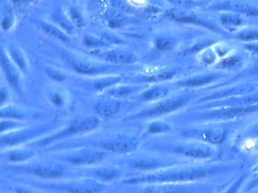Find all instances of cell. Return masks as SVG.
<instances>
[{
    "label": "cell",
    "instance_id": "6da1fadb",
    "mask_svg": "<svg viewBox=\"0 0 258 193\" xmlns=\"http://www.w3.org/2000/svg\"><path fill=\"white\" fill-rule=\"evenodd\" d=\"M218 171L216 167H189L162 169L153 173L124 178V185H149L156 183L181 184L211 176Z\"/></svg>",
    "mask_w": 258,
    "mask_h": 193
},
{
    "label": "cell",
    "instance_id": "7a4b0ae2",
    "mask_svg": "<svg viewBox=\"0 0 258 193\" xmlns=\"http://www.w3.org/2000/svg\"><path fill=\"white\" fill-rule=\"evenodd\" d=\"M44 186L61 193H102L107 188L106 184L91 178L50 182Z\"/></svg>",
    "mask_w": 258,
    "mask_h": 193
},
{
    "label": "cell",
    "instance_id": "3957f363",
    "mask_svg": "<svg viewBox=\"0 0 258 193\" xmlns=\"http://www.w3.org/2000/svg\"><path fill=\"white\" fill-rule=\"evenodd\" d=\"M16 173L32 175L43 179H58L64 175L66 167L61 163L42 162L34 164H19L10 166Z\"/></svg>",
    "mask_w": 258,
    "mask_h": 193
},
{
    "label": "cell",
    "instance_id": "277c9868",
    "mask_svg": "<svg viewBox=\"0 0 258 193\" xmlns=\"http://www.w3.org/2000/svg\"><path fill=\"white\" fill-rule=\"evenodd\" d=\"M99 123V119L96 116H88L84 119H75L62 131L40 140L39 142V145L42 146H49L51 143L66 138V137L76 135V134H81V133L89 132V131L95 129Z\"/></svg>",
    "mask_w": 258,
    "mask_h": 193
},
{
    "label": "cell",
    "instance_id": "5b68a950",
    "mask_svg": "<svg viewBox=\"0 0 258 193\" xmlns=\"http://www.w3.org/2000/svg\"><path fill=\"white\" fill-rule=\"evenodd\" d=\"M110 152L93 149H84L71 152L62 157L63 161L77 166L94 165L103 161Z\"/></svg>",
    "mask_w": 258,
    "mask_h": 193
},
{
    "label": "cell",
    "instance_id": "8992f818",
    "mask_svg": "<svg viewBox=\"0 0 258 193\" xmlns=\"http://www.w3.org/2000/svg\"><path fill=\"white\" fill-rule=\"evenodd\" d=\"M48 128V127L45 126L37 127L2 134L0 139V146L2 148H10L23 144L41 135L43 133L47 131Z\"/></svg>",
    "mask_w": 258,
    "mask_h": 193
},
{
    "label": "cell",
    "instance_id": "52a82bcc",
    "mask_svg": "<svg viewBox=\"0 0 258 193\" xmlns=\"http://www.w3.org/2000/svg\"><path fill=\"white\" fill-rule=\"evenodd\" d=\"M138 139L136 137L120 136L99 143V147L108 152L119 154H129L138 149Z\"/></svg>",
    "mask_w": 258,
    "mask_h": 193
},
{
    "label": "cell",
    "instance_id": "ba28073f",
    "mask_svg": "<svg viewBox=\"0 0 258 193\" xmlns=\"http://www.w3.org/2000/svg\"><path fill=\"white\" fill-rule=\"evenodd\" d=\"M1 66L4 75L10 85L20 93L22 90V84H21V77L19 71L16 66L12 63L11 59L4 51V48L1 49Z\"/></svg>",
    "mask_w": 258,
    "mask_h": 193
},
{
    "label": "cell",
    "instance_id": "9c48e42d",
    "mask_svg": "<svg viewBox=\"0 0 258 193\" xmlns=\"http://www.w3.org/2000/svg\"><path fill=\"white\" fill-rule=\"evenodd\" d=\"M129 165L132 168L141 171H150V170H158L164 167V162L155 157L149 155H140L136 157L129 161Z\"/></svg>",
    "mask_w": 258,
    "mask_h": 193
},
{
    "label": "cell",
    "instance_id": "30bf717a",
    "mask_svg": "<svg viewBox=\"0 0 258 193\" xmlns=\"http://www.w3.org/2000/svg\"><path fill=\"white\" fill-rule=\"evenodd\" d=\"M174 152L179 155L189 158H209L212 155L211 149L208 146H181L175 148Z\"/></svg>",
    "mask_w": 258,
    "mask_h": 193
},
{
    "label": "cell",
    "instance_id": "8fae6325",
    "mask_svg": "<svg viewBox=\"0 0 258 193\" xmlns=\"http://www.w3.org/2000/svg\"><path fill=\"white\" fill-rule=\"evenodd\" d=\"M144 193H188L187 187L181 184L156 183L146 185Z\"/></svg>",
    "mask_w": 258,
    "mask_h": 193
},
{
    "label": "cell",
    "instance_id": "7c38bea8",
    "mask_svg": "<svg viewBox=\"0 0 258 193\" xmlns=\"http://www.w3.org/2000/svg\"><path fill=\"white\" fill-rule=\"evenodd\" d=\"M182 101H169V102L164 103L155 108L149 109V110H144V111L134 114L133 118L151 117V116H159V115L164 114V113H170V112L176 110L182 104Z\"/></svg>",
    "mask_w": 258,
    "mask_h": 193
},
{
    "label": "cell",
    "instance_id": "4fadbf2b",
    "mask_svg": "<svg viewBox=\"0 0 258 193\" xmlns=\"http://www.w3.org/2000/svg\"><path fill=\"white\" fill-rule=\"evenodd\" d=\"M3 156L10 162L22 164V163H26L34 159L36 156V152L31 149H12V150L5 152Z\"/></svg>",
    "mask_w": 258,
    "mask_h": 193
},
{
    "label": "cell",
    "instance_id": "5bb4252c",
    "mask_svg": "<svg viewBox=\"0 0 258 193\" xmlns=\"http://www.w3.org/2000/svg\"><path fill=\"white\" fill-rule=\"evenodd\" d=\"M94 174L97 178L96 179L105 184L106 182H112L120 179L123 175V171L118 167L107 166L95 170Z\"/></svg>",
    "mask_w": 258,
    "mask_h": 193
},
{
    "label": "cell",
    "instance_id": "9a60e30c",
    "mask_svg": "<svg viewBox=\"0 0 258 193\" xmlns=\"http://www.w3.org/2000/svg\"><path fill=\"white\" fill-rule=\"evenodd\" d=\"M71 66L78 73L85 74V75H93V74L99 73L106 70L105 66H96L93 63H89L85 60H70Z\"/></svg>",
    "mask_w": 258,
    "mask_h": 193
},
{
    "label": "cell",
    "instance_id": "2e32d148",
    "mask_svg": "<svg viewBox=\"0 0 258 193\" xmlns=\"http://www.w3.org/2000/svg\"><path fill=\"white\" fill-rule=\"evenodd\" d=\"M104 58L110 63H133L137 61V57L134 53L126 51H111L104 55Z\"/></svg>",
    "mask_w": 258,
    "mask_h": 193
},
{
    "label": "cell",
    "instance_id": "e0dca14e",
    "mask_svg": "<svg viewBox=\"0 0 258 193\" xmlns=\"http://www.w3.org/2000/svg\"><path fill=\"white\" fill-rule=\"evenodd\" d=\"M120 107L121 103L120 101H105L97 104L95 110L98 114L104 117H109L116 114L120 110Z\"/></svg>",
    "mask_w": 258,
    "mask_h": 193
},
{
    "label": "cell",
    "instance_id": "ac0fdd59",
    "mask_svg": "<svg viewBox=\"0 0 258 193\" xmlns=\"http://www.w3.org/2000/svg\"><path fill=\"white\" fill-rule=\"evenodd\" d=\"M40 26H41L43 31L49 36L55 38L58 40L62 41V42H70V38L68 36L67 33L57 27L56 26L52 25V24L45 22V21H40Z\"/></svg>",
    "mask_w": 258,
    "mask_h": 193
},
{
    "label": "cell",
    "instance_id": "d6986e66",
    "mask_svg": "<svg viewBox=\"0 0 258 193\" xmlns=\"http://www.w3.org/2000/svg\"><path fill=\"white\" fill-rule=\"evenodd\" d=\"M168 93V90L164 87H154L143 92L140 99L144 101H153L164 98Z\"/></svg>",
    "mask_w": 258,
    "mask_h": 193
},
{
    "label": "cell",
    "instance_id": "ffe728a7",
    "mask_svg": "<svg viewBox=\"0 0 258 193\" xmlns=\"http://www.w3.org/2000/svg\"><path fill=\"white\" fill-rule=\"evenodd\" d=\"M9 56L11 60L14 62L15 64L19 67L21 70L25 71L27 69V62L25 56L22 54L20 50L17 48L11 46L9 48Z\"/></svg>",
    "mask_w": 258,
    "mask_h": 193
},
{
    "label": "cell",
    "instance_id": "44dd1931",
    "mask_svg": "<svg viewBox=\"0 0 258 193\" xmlns=\"http://www.w3.org/2000/svg\"><path fill=\"white\" fill-rule=\"evenodd\" d=\"M0 116L3 119H12V120H22L25 119V115L22 110L17 107H7L1 109Z\"/></svg>",
    "mask_w": 258,
    "mask_h": 193
},
{
    "label": "cell",
    "instance_id": "7402d4cb",
    "mask_svg": "<svg viewBox=\"0 0 258 193\" xmlns=\"http://www.w3.org/2000/svg\"><path fill=\"white\" fill-rule=\"evenodd\" d=\"M122 81V78L120 76L108 77V78H101L98 80L93 84V87L96 90H103L108 87H112L115 84H118Z\"/></svg>",
    "mask_w": 258,
    "mask_h": 193
},
{
    "label": "cell",
    "instance_id": "603a6c76",
    "mask_svg": "<svg viewBox=\"0 0 258 193\" xmlns=\"http://www.w3.org/2000/svg\"><path fill=\"white\" fill-rule=\"evenodd\" d=\"M69 19L72 21V24L80 28L86 25L85 19L78 8L71 7L69 9Z\"/></svg>",
    "mask_w": 258,
    "mask_h": 193
},
{
    "label": "cell",
    "instance_id": "cb8c5ba5",
    "mask_svg": "<svg viewBox=\"0 0 258 193\" xmlns=\"http://www.w3.org/2000/svg\"><path fill=\"white\" fill-rule=\"evenodd\" d=\"M54 18H55V21H56L58 24H60V26H61L63 30H66L67 33H72L74 30L73 24H72L70 19L68 18L62 12H57L55 14Z\"/></svg>",
    "mask_w": 258,
    "mask_h": 193
},
{
    "label": "cell",
    "instance_id": "d4e9b609",
    "mask_svg": "<svg viewBox=\"0 0 258 193\" xmlns=\"http://www.w3.org/2000/svg\"><path fill=\"white\" fill-rule=\"evenodd\" d=\"M137 89V87L131 85H123L120 87H115V88L111 89L108 91V94L110 96H114L115 98H123V96L129 95L130 93L134 92Z\"/></svg>",
    "mask_w": 258,
    "mask_h": 193
},
{
    "label": "cell",
    "instance_id": "484cf974",
    "mask_svg": "<svg viewBox=\"0 0 258 193\" xmlns=\"http://www.w3.org/2000/svg\"><path fill=\"white\" fill-rule=\"evenodd\" d=\"M84 43L89 48H97L107 46V42L93 35H85L84 37Z\"/></svg>",
    "mask_w": 258,
    "mask_h": 193
},
{
    "label": "cell",
    "instance_id": "4316f807",
    "mask_svg": "<svg viewBox=\"0 0 258 193\" xmlns=\"http://www.w3.org/2000/svg\"><path fill=\"white\" fill-rule=\"evenodd\" d=\"M46 72L48 76H49L51 79L54 80V81H63L67 78V75H66L64 72L58 70V69H54V68H46Z\"/></svg>",
    "mask_w": 258,
    "mask_h": 193
},
{
    "label": "cell",
    "instance_id": "83f0119b",
    "mask_svg": "<svg viewBox=\"0 0 258 193\" xmlns=\"http://www.w3.org/2000/svg\"><path fill=\"white\" fill-rule=\"evenodd\" d=\"M170 129L169 125H166L165 123L162 122H155V123L151 124L148 127L146 132L148 134H158V133L164 132V131H168Z\"/></svg>",
    "mask_w": 258,
    "mask_h": 193
},
{
    "label": "cell",
    "instance_id": "f1b7e54d",
    "mask_svg": "<svg viewBox=\"0 0 258 193\" xmlns=\"http://www.w3.org/2000/svg\"><path fill=\"white\" fill-rule=\"evenodd\" d=\"M20 125L19 122L13 120H2L0 122V132L4 134L5 132H9L12 130L16 129Z\"/></svg>",
    "mask_w": 258,
    "mask_h": 193
},
{
    "label": "cell",
    "instance_id": "f546056e",
    "mask_svg": "<svg viewBox=\"0 0 258 193\" xmlns=\"http://www.w3.org/2000/svg\"><path fill=\"white\" fill-rule=\"evenodd\" d=\"M244 179H245V176L242 175V176L238 177V179H235L228 188H226V191L223 193H238L239 192L240 189L242 186L243 182H244Z\"/></svg>",
    "mask_w": 258,
    "mask_h": 193
},
{
    "label": "cell",
    "instance_id": "4dcf8cb0",
    "mask_svg": "<svg viewBox=\"0 0 258 193\" xmlns=\"http://www.w3.org/2000/svg\"><path fill=\"white\" fill-rule=\"evenodd\" d=\"M173 41L170 38H158L155 41L157 48L162 51L170 49L173 47Z\"/></svg>",
    "mask_w": 258,
    "mask_h": 193
},
{
    "label": "cell",
    "instance_id": "1f68e13d",
    "mask_svg": "<svg viewBox=\"0 0 258 193\" xmlns=\"http://www.w3.org/2000/svg\"><path fill=\"white\" fill-rule=\"evenodd\" d=\"M173 72H161L155 75H149V76H145L144 80L148 81H158L161 80L168 79L173 76Z\"/></svg>",
    "mask_w": 258,
    "mask_h": 193
},
{
    "label": "cell",
    "instance_id": "d6a6232c",
    "mask_svg": "<svg viewBox=\"0 0 258 193\" xmlns=\"http://www.w3.org/2000/svg\"><path fill=\"white\" fill-rule=\"evenodd\" d=\"M13 191L15 193H40L31 187L22 186V185L13 187Z\"/></svg>",
    "mask_w": 258,
    "mask_h": 193
},
{
    "label": "cell",
    "instance_id": "836d02e7",
    "mask_svg": "<svg viewBox=\"0 0 258 193\" xmlns=\"http://www.w3.org/2000/svg\"><path fill=\"white\" fill-rule=\"evenodd\" d=\"M1 95H0V104L1 105H4V103L7 102V100L10 98V93L9 90H7V87H2L1 89Z\"/></svg>",
    "mask_w": 258,
    "mask_h": 193
},
{
    "label": "cell",
    "instance_id": "e575fe53",
    "mask_svg": "<svg viewBox=\"0 0 258 193\" xmlns=\"http://www.w3.org/2000/svg\"><path fill=\"white\" fill-rule=\"evenodd\" d=\"M51 101L53 104H55V105H61L63 104V98L61 96V95H60L59 93H53V94L51 96Z\"/></svg>",
    "mask_w": 258,
    "mask_h": 193
},
{
    "label": "cell",
    "instance_id": "d590c367",
    "mask_svg": "<svg viewBox=\"0 0 258 193\" xmlns=\"http://www.w3.org/2000/svg\"><path fill=\"white\" fill-rule=\"evenodd\" d=\"M258 186V176H256L252 182H250L248 185L244 188V192H248V191H253L254 188Z\"/></svg>",
    "mask_w": 258,
    "mask_h": 193
},
{
    "label": "cell",
    "instance_id": "8d00e7d4",
    "mask_svg": "<svg viewBox=\"0 0 258 193\" xmlns=\"http://www.w3.org/2000/svg\"><path fill=\"white\" fill-rule=\"evenodd\" d=\"M2 27L5 30H8L12 27V17L6 16L2 21Z\"/></svg>",
    "mask_w": 258,
    "mask_h": 193
},
{
    "label": "cell",
    "instance_id": "74e56055",
    "mask_svg": "<svg viewBox=\"0 0 258 193\" xmlns=\"http://www.w3.org/2000/svg\"><path fill=\"white\" fill-rule=\"evenodd\" d=\"M211 79V77H204V78H199L198 80H193V81H190L189 84H192V85H196V84H201L202 83H206L209 81Z\"/></svg>",
    "mask_w": 258,
    "mask_h": 193
},
{
    "label": "cell",
    "instance_id": "f35d334b",
    "mask_svg": "<svg viewBox=\"0 0 258 193\" xmlns=\"http://www.w3.org/2000/svg\"><path fill=\"white\" fill-rule=\"evenodd\" d=\"M223 21H226L227 24H235V25H237V24H238V23L240 22V21H238V20L237 19V18H232V17H226V18H223Z\"/></svg>",
    "mask_w": 258,
    "mask_h": 193
},
{
    "label": "cell",
    "instance_id": "ab89813d",
    "mask_svg": "<svg viewBox=\"0 0 258 193\" xmlns=\"http://www.w3.org/2000/svg\"><path fill=\"white\" fill-rule=\"evenodd\" d=\"M244 193H252L251 191H248V192H244Z\"/></svg>",
    "mask_w": 258,
    "mask_h": 193
}]
</instances>
